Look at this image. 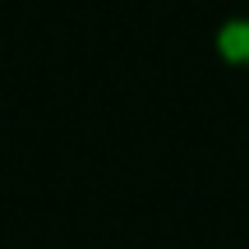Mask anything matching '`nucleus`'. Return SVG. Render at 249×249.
<instances>
[{
    "mask_svg": "<svg viewBox=\"0 0 249 249\" xmlns=\"http://www.w3.org/2000/svg\"><path fill=\"white\" fill-rule=\"evenodd\" d=\"M235 37H245V55H249V28H235Z\"/></svg>",
    "mask_w": 249,
    "mask_h": 249,
    "instance_id": "nucleus-1",
    "label": "nucleus"
}]
</instances>
